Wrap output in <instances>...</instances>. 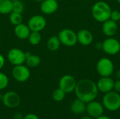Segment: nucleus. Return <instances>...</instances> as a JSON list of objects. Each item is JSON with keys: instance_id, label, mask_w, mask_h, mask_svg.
<instances>
[{"instance_id": "f257e3e1", "label": "nucleus", "mask_w": 120, "mask_h": 119, "mask_svg": "<svg viewBox=\"0 0 120 119\" xmlns=\"http://www.w3.org/2000/svg\"><path fill=\"white\" fill-rule=\"evenodd\" d=\"M77 98L88 103L95 100L98 94L96 83L89 79H82L77 82L75 89Z\"/></svg>"}, {"instance_id": "f03ea898", "label": "nucleus", "mask_w": 120, "mask_h": 119, "mask_svg": "<svg viewBox=\"0 0 120 119\" xmlns=\"http://www.w3.org/2000/svg\"><path fill=\"white\" fill-rule=\"evenodd\" d=\"M112 9L110 6L103 1H98L96 2L91 9V13L94 18L100 22H103L110 18Z\"/></svg>"}, {"instance_id": "7ed1b4c3", "label": "nucleus", "mask_w": 120, "mask_h": 119, "mask_svg": "<svg viewBox=\"0 0 120 119\" xmlns=\"http://www.w3.org/2000/svg\"><path fill=\"white\" fill-rule=\"evenodd\" d=\"M102 104L105 109L110 112H116L120 109V94L116 91H110L105 93Z\"/></svg>"}, {"instance_id": "20e7f679", "label": "nucleus", "mask_w": 120, "mask_h": 119, "mask_svg": "<svg viewBox=\"0 0 120 119\" xmlns=\"http://www.w3.org/2000/svg\"><path fill=\"white\" fill-rule=\"evenodd\" d=\"M96 70L101 77L110 76L114 72L112 61L107 58L100 59L96 64Z\"/></svg>"}, {"instance_id": "39448f33", "label": "nucleus", "mask_w": 120, "mask_h": 119, "mask_svg": "<svg viewBox=\"0 0 120 119\" xmlns=\"http://www.w3.org/2000/svg\"><path fill=\"white\" fill-rule=\"evenodd\" d=\"M60 43L66 46L72 47L77 43V34L70 29H62L58 35Z\"/></svg>"}, {"instance_id": "423d86ee", "label": "nucleus", "mask_w": 120, "mask_h": 119, "mask_svg": "<svg viewBox=\"0 0 120 119\" xmlns=\"http://www.w3.org/2000/svg\"><path fill=\"white\" fill-rule=\"evenodd\" d=\"M12 76L18 82H25L30 77V71L27 65H15L12 70Z\"/></svg>"}, {"instance_id": "0eeeda50", "label": "nucleus", "mask_w": 120, "mask_h": 119, "mask_svg": "<svg viewBox=\"0 0 120 119\" xmlns=\"http://www.w3.org/2000/svg\"><path fill=\"white\" fill-rule=\"evenodd\" d=\"M25 52L17 48H11L7 54L8 62L14 66L24 64L25 62Z\"/></svg>"}, {"instance_id": "6e6552de", "label": "nucleus", "mask_w": 120, "mask_h": 119, "mask_svg": "<svg viewBox=\"0 0 120 119\" xmlns=\"http://www.w3.org/2000/svg\"><path fill=\"white\" fill-rule=\"evenodd\" d=\"M77 81L75 79L74 76L70 74H65L63 76L58 83L59 88H60L65 93H70L73 91H75L76 85H77Z\"/></svg>"}, {"instance_id": "1a4fd4ad", "label": "nucleus", "mask_w": 120, "mask_h": 119, "mask_svg": "<svg viewBox=\"0 0 120 119\" xmlns=\"http://www.w3.org/2000/svg\"><path fill=\"white\" fill-rule=\"evenodd\" d=\"M102 49L108 55H116L120 51V42L113 37H109L103 42Z\"/></svg>"}, {"instance_id": "9d476101", "label": "nucleus", "mask_w": 120, "mask_h": 119, "mask_svg": "<svg viewBox=\"0 0 120 119\" xmlns=\"http://www.w3.org/2000/svg\"><path fill=\"white\" fill-rule=\"evenodd\" d=\"M27 25L31 32H40L46 27V20L44 16L40 15H35L30 18Z\"/></svg>"}, {"instance_id": "9b49d317", "label": "nucleus", "mask_w": 120, "mask_h": 119, "mask_svg": "<svg viewBox=\"0 0 120 119\" xmlns=\"http://www.w3.org/2000/svg\"><path fill=\"white\" fill-rule=\"evenodd\" d=\"M2 102L6 107L15 108L20 104V97L15 91H8L3 95Z\"/></svg>"}, {"instance_id": "f8f14e48", "label": "nucleus", "mask_w": 120, "mask_h": 119, "mask_svg": "<svg viewBox=\"0 0 120 119\" xmlns=\"http://www.w3.org/2000/svg\"><path fill=\"white\" fill-rule=\"evenodd\" d=\"M104 109L105 108L103 104L97 101L93 100L86 103V112H87L89 116L92 117L93 119H96L103 114Z\"/></svg>"}, {"instance_id": "ddd939ff", "label": "nucleus", "mask_w": 120, "mask_h": 119, "mask_svg": "<svg viewBox=\"0 0 120 119\" xmlns=\"http://www.w3.org/2000/svg\"><path fill=\"white\" fill-rule=\"evenodd\" d=\"M114 83L115 81L110 76L101 77L98 82L96 83V86L98 91L106 93L110 91H112L114 89Z\"/></svg>"}, {"instance_id": "4468645a", "label": "nucleus", "mask_w": 120, "mask_h": 119, "mask_svg": "<svg viewBox=\"0 0 120 119\" xmlns=\"http://www.w3.org/2000/svg\"><path fill=\"white\" fill-rule=\"evenodd\" d=\"M117 29L118 25L117 24V22L111 19H108L103 22L102 31L103 34L108 37H112L117 33Z\"/></svg>"}, {"instance_id": "2eb2a0df", "label": "nucleus", "mask_w": 120, "mask_h": 119, "mask_svg": "<svg viewBox=\"0 0 120 119\" xmlns=\"http://www.w3.org/2000/svg\"><path fill=\"white\" fill-rule=\"evenodd\" d=\"M58 8V3L56 0H44L41 2L40 9L46 15L54 13Z\"/></svg>"}, {"instance_id": "dca6fc26", "label": "nucleus", "mask_w": 120, "mask_h": 119, "mask_svg": "<svg viewBox=\"0 0 120 119\" xmlns=\"http://www.w3.org/2000/svg\"><path fill=\"white\" fill-rule=\"evenodd\" d=\"M77 42H79L82 46H89L90 45L94 40V36L92 33L85 29L79 30L77 33Z\"/></svg>"}, {"instance_id": "f3484780", "label": "nucleus", "mask_w": 120, "mask_h": 119, "mask_svg": "<svg viewBox=\"0 0 120 119\" xmlns=\"http://www.w3.org/2000/svg\"><path fill=\"white\" fill-rule=\"evenodd\" d=\"M31 33V30L29 28L27 25L21 23L16 26L14 28V34L15 35L20 39H27L29 35Z\"/></svg>"}, {"instance_id": "a211bd4d", "label": "nucleus", "mask_w": 120, "mask_h": 119, "mask_svg": "<svg viewBox=\"0 0 120 119\" xmlns=\"http://www.w3.org/2000/svg\"><path fill=\"white\" fill-rule=\"evenodd\" d=\"M86 103L80 100L79 99H75L71 104V111L75 114H82L86 112Z\"/></svg>"}, {"instance_id": "6ab92c4d", "label": "nucleus", "mask_w": 120, "mask_h": 119, "mask_svg": "<svg viewBox=\"0 0 120 119\" xmlns=\"http://www.w3.org/2000/svg\"><path fill=\"white\" fill-rule=\"evenodd\" d=\"M25 64L28 67H36L41 63V58L39 55L32 54L30 53H25Z\"/></svg>"}, {"instance_id": "aec40b11", "label": "nucleus", "mask_w": 120, "mask_h": 119, "mask_svg": "<svg viewBox=\"0 0 120 119\" xmlns=\"http://www.w3.org/2000/svg\"><path fill=\"white\" fill-rule=\"evenodd\" d=\"M60 41L58 36H51L46 43L47 48L51 51H56L57 50L60 46Z\"/></svg>"}, {"instance_id": "412c9836", "label": "nucleus", "mask_w": 120, "mask_h": 119, "mask_svg": "<svg viewBox=\"0 0 120 119\" xmlns=\"http://www.w3.org/2000/svg\"><path fill=\"white\" fill-rule=\"evenodd\" d=\"M13 1L0 0V13L3 15L9 14L12 12Z\"/></svg>"}, {"instance_id": "4be33fe9", "label": "nucleus", "mask_w": 120, "mask_h": 119, "mask_svg": "<svg viewBox=\"0 0 120 119\" xmlns=\"http://www.w3.org/2000/svg\"><path fill=\"white\" fill-rule=\"evenodd\" d=\"M22 20L23 18H22V13H16L13 11L9 13V21L12 25L15 26L22 23Z\"/></svg>"}, {"instance_id": "5701e85b", "label": "nucleus", "mask_w": 120, "mask_h": 119, "mask_svg": "<svg viewBox=\"0 0 120 119\" xmlns=\"http://www.w3.org/2000/svg\"><path fill=\"white\" fill-rule=\"evenodd\" d=\"M27 39H28V41L31 45L37 46L40 43V41L41 40V36L40 34V32H31V33L29 35Z\"/></svg>"}, {"instance_id": "b1692460", "label": "nucleus", "mask_w": 120, "mask_h": 119, "mask_svg": "<svg viewBox=\"0 0 120 119\" xmlns=\"http://www.w3.org/2000/svg\"><path fill=\"white\" fill-rule=\"evenodd\" d=\"M65 97V93L60 88L56 89L52 93V98L56 102H61L64 100Z\"/></svg>"}, {"instance_id": "393cba45", "label": "nucleus", "mask_w": 120, "mask_h": 119, "mask_svg": "<svg viewBox=\"0 0 120 119\" xmlns=\"http://www.w3.org/2000/svg\"><path fill=\"white\" fill-rule=\"evenodd\" d=\"M12 11L22 13L24 11V5L22 1L20 0H15L13 1V7H12Z\"/></svg>"}, {"instance_id": "a878e982", "label": "nucleus", "mask_w": 120, "mask_h": 119, "mask_svg": "<svg viewBox=\"0 0 120 119\" xmlns=\"http://www.w3.org/2000/svg\"><path fill=\"white\" fill-rule=\"evenodd\" d=\"M8 78L3 72H0V90L6 88L8 85Z\"/></svg>"}, {"instance_id": "bb28decb", "label": "nucleus", "mask_w": 120, "mask_h": 119, "mask_svg": "<svg viewBox=\"0 0 120 119\" xmlns=\"http://www.w3.org/2000/svg\"><path fill=\"white\" fill-rule=\"evenodd\" d=\"M111 20L117 22L120 20V12L117 10H115V11H112L111 12V15H110V18Z\"/></svg>"}, {"instance_id": "cd10ccee", "label": "nucleus", "mask_w": 120, "mask_h": 119, "mask_svg": "<svg viewBox=\"0 0 120 119\" xmlns=\"http://www.w3.org/2000/svg\"><path fill=\"white\" fill-rule=\"evenodd\" d=\"M115 91L117 92L120 93V80H117L116 81H115V83H114V89Z\"/></svg>"}, {"instance_id": "c85d7f7f", "label": "nucleus", "mask_w": 120, "mask_h": 119, "mask_svg": "<svg viewBox=\"0 0 120 119\" xmlns=\"http://www.w3.org/2000/svg\"><path fill=\"white\" fill-rule=\"evenodd\" d=\"M23 119H39L38 116L34 114H29L23 117Z\"/></svg>"}, {"instance_id": "c756f323", "label": "nucleus", "mask_w": 120, "mask_h": 119, "mask_svg": "<svg viewBox=\"0 0 120 119\" xmlns=\"http://www.w3.org/2000/svg\"><path fill=\"white\" fill-rule=\"evenodd\" d=\"M4 64H5V58L1 54H0V70L3 68Z\"/></svg>"}, {"instance_id": "7c9ffc66", "label": "nucleus", "mask_w": 120, "mask_h": 119, "mask_svg": "<svg viewBox=\"0 0 120 119\" xmlns=\"http://www.w3.org/2000/svg\"><path fill=\"white\" fill-rule=\"evenodd\" d=\"M13 119H23V117H22V114L20 112H17L14 115V117H13Z\"/></svg>"}, {"instance_id": "2f4dec72", "label": "nucleus", "mask_w": 120, "mask_h": 119, "mask_svg": "<svg viewBox=\"0 0 120 119\" xmlns=\"http://www.w3.org/2000/svg\"><path fill=\"white\" fill-rule=\"evenodd\" d=\"M95 119H111L110 117H108V116H105V115H101V116H98V117H97V118H96Z\"/></svg>"}, {"instance_id": "473e14b6", "label": "nucleus", "mask_w": 120, "mask_h": 119, "mask_svg": "<svg viewBox=\"0 0 120 119\" xmlns=\"http://www.w3.org/2000/svg\"><path fill=\"white\" fill-rule=\"evenodd\" d=\"M116 76L117 78V79L120 80V69H118L116 72Z\"/></svg>"}, {"instance_id": "72a5a7b5", "label": "nucleus", "mask_w": 120, "mask_h": 119, "mask_svg": "<svg viewBox=\"0 0 120 119\" xmlns=\"http://www.w3.org/2000/svg\"><path fill=\"white\" fill-rule=\"evenodd\" d=\"M81 119H94L92 117H91V116H89V115L88 116H83V117H82Z\"/></svg>"}, {"instance_id": "f704fd0d", "label": "nucleus", "mask_w": 120, "mask_h": 119, "mask_svg": "<svg viewBox=\"0 0 120 119\" xmlns=\"http://www.w3.org/2000/svg\"><path fill=\"white\" fill-rule=\"evenodd\" d=\"M2 100H3V95L0 93V102L2 101Z\"/></svg>"}, {"instance_id": "c9c22d12", "label": "nucleus", "mask_w": 120, "mask_h": 119, "mask_svg": "<svg viewBox=\"0 0 120 119\" xmlns=\"http://www.w3.org/2000/svg\"><path fill=\"white\" fill-rule=\"evenodd\" d=\"M34 1H35L36 2H42L44 0H34Z\"/></svg>"}, {"instance_id": "e433bc0d", "label": "nucleus", "mask_w": 120, "mask_h": 119, "mask_svg": "<svg viewBox=\"0 0 120 119\" xmlns=\"http://www.w3.org/2000/svg\"><path fill=\"white\" fill-rule=\"evenodd\" d=\"M117 1L119 4H120V0H117Z\"/></svg>"}, {"instance_id": "4c0bfd02", "label": "nucleus", "mask_w": 120, "mask_h": 119, "mask_svg": "<svg viewBox=\"0 0 120 119\" xmlns=\"http://www.w3.org/2000/svg\"><path fill=\"white\" fill-rule=\"evenodd\" d=\"M11 1H15V0H11Z\"/></svg>"}]
</instances>
